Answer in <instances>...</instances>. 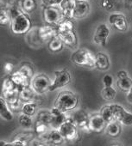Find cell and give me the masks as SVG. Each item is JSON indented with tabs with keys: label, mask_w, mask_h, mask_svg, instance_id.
<instances>
[{
	"label": "cell",
	"mask_w": 132,
	"mask_h": 146,
	"mask_svg": "<svg viewBox=\"0 0 132 146\" xmlns=\"http://www.w3.org/2000/svg\"><path fill=\"white\" fill-rule=\"evenodd\" d=\"M79 104V98L71 90L60 91L55 100L54 106L59 108L61 111L67 113L74 110Z\"/></svg>",
	"instance_id": "1"
},
{
	"label": "cell",
	"mask_w": 132,
	"mask_h": 146,
	"mask_svg": "<svg viewBox=\"0 0 132 146\" xmlns=\"http://www.w3.org/2000/svg\"><path fill=\"white\" fill-rule=\"evenodd\" d=\"M31 19L27 13L22 11L11 18V29L16 35H25L31 29Z\"/></svg>",
	"instance_id": "2"
},
{
	"label": "cell",
	"mask_w": 132,
	"mask_h": 146,
	"mask_svg": "<svg viewBox=\"0 0 132 146\" xmlns=\"http://www.w3.org/2000/svg\"><path fill=\"white\" fill-rule=\"evenodd\" d=\"M71 60L74 64L79 66H84L88 68L95 67V55L86 48L76 50L71 56Z\"/></svg>",
	"instance_id": "3"
},
{
	"label": "cell",
	"mask_w": 132,
	"mask_h": 146,
	"mask_svg": "<svg viewBox=\"0 0 132 146\" xmlns=\"http://www.w3.org/2000/svg\"><path fill=\"white\" fill-rule=\"evenodd\" d=\"M71 82V74L68 69H62L60 70L54 71V79L51 82L49 87V92L54 91L58 89H61L68 85Z\"/></svg>",
	"instance_id": "4"
},
{
	"label": "cell",
	"mask_w": 132,
	"mask_h": 146,
	"mask_svg": "<svg viewBox=\"0 0 132 146\" xmlns=\"http://www.w3.org/2000/svg\"><path fill=\"white\" fill-rule=\"evenodd\" d=\"M42 17L45 23L53 25H57L64 18L60 8L57 6H44Z\"/></svg>",
	"instance_id": "5"
},
{
	"label": "cell",
	"mask_w": 132,
	"mask_h": 146,
	"mask_svg": "<svg viewBox=\"0 0 132 146\" xmlns=\"http://www.w3.org/2000/svg\"><path fill=\"white\" fill-rule=\"evenodd\" d=\"M59 131L67 141H77L80 139L78 126L70 119L65 121L59 128Z\"/></svg>",
	"instance_id": "6"
},
{
	"label": "cell",
	"mask_w": 132,
	"mask_h": 146,
	"mask_svg": "<svg viewBox=\"0 0 132 146\" xmlns=\"http://www.w3.org/2000/svg\"><path fill=\"white\" fill-rule=\"evenodd\" d=\"M51 80L48 76L45 74H39L34 77L30 83V87L37 95H43L49 92Z\"/></svg>",
	"instance_id": "7"
},
{
	"label": "cell",
	"mask_w": 132,
	"mask_h": 146,
	"mask_svg": "<svg viewBox=\"0 0 132 146\" xmlns=\"http://www.w3.org/2000/svg\"><path fill=\"white\" fill-rule=\"evenodd\" d=\"M68 119L72 120L80 130L91 132L89 126H88L89 116L85 111L77 110V111L72 113L71 114L68 115Z\"/></svg>",
	"instance_id": "8"
},
{
	"label": "cell",
	"mask_w": 132,
	"mask_h": 146,
	"mask_svg": "<svg viewBox=\"0 0 132 146\" xmlns=\"http://www.w3.org/2000/svg\"><path fill=\"white\" fill-rule=\"evenodd\" d=\"M110 28L106 23L99 24L93 35V41L99 46H105L108 42V39L110 36Z\"/></svg>",
	"instance_id": "9"
},
{
	"label": "cell",
	"mask_w": 132,
	"mask_h": 146,
	"mask_svg": "<svg viewBox=\"0 0 132 146\" xmlns=\"http://www.w3.org/2000/svg\"><path fill=\"white\" fill-rule=\"evenodd\" d=\"M108 23L119 32H125L129 28L126 17L123 13L116 12L111 14L108 18Z\"/></svg>",
	"instance_id": "10"
},
{
	"label": "cell",
	"mask_w": 132,
	"mask_h": 146,
	"mask_svg": "<svg viewBox=\"0 0 132 146\" xmlns=\"http://www.w3.org/2000/svg\"><path fill=\"white\" fill-rule=\"evenodd\" d=\"M115 120H117L123 125H132V113L126 110L123 106L114 103Z\"/></svg>",
	"instance_id": "11"
},
{
	"label": "cell",
	"mask_w": 132,
	"mask_h": 146,
	"mask_svg": "<svg viewBox=\"0 0 132 146\" xmlns=\"http://www.w3.org/2000/svg\"><path fill=\"white\" fill-rule=\"evenodd\" d=\"M106 125H107V122L103 119V117L99 113L92 114L89 117L88 126L91 132L101 133L105 130Z\"/></svg>",
	"instance_id": "12"
},
{
	"label": "cell",
	"mask_w": 132,
	"mask_h": 146,
	"mask_svg": "<svg viewBox=\"0 0 132 146\" xmlns=\"http://www.w3.org/2000/svg\"><path fill=\"white\" fill-rule=\"evenodd\" d=\"M37 35L39 40H41L43 42L50 40L54 36L58 35L57 25L45 23V25L41 26L37 29Z\"/></svg>",
	"instance_id": "13"
},
{
	"label": "cell",
	"mask_w": 132,
	"mask_h": 146,
	"mask_svg": "<svg viewBox=\"0 0 132 146\" xmlns=\"http://www.w3.org/2000/svg\"><path fill=\"white\" fill-rule=\"evenodd\" d=\"M91 5L87 0H76L75 6L74 9L73 18L84 19L90 14Z\"/></svg>",
	"instance_id": "14"
},
{
	"label": "cell",
	"mask_w": 132,
	"mask_h": 146,
	"mask_svg": "<svg viewBox=\"0 0 132 146\" xmlns=\"http://www.w3.org/2000/svg\"><path fill=\"white\" fill-rule=\"evenodd\" d=\"M39 137L42 139V141L46 140L47 142H48L49 143L54 144V145L62 144L64 140H65L63 136L59 131V130L58 129H54V128H53V130L48 131L44 135H42V136H39Z\"/></svg>",
	"instance_id": "15"
},
{
	"label": "cell",
	"mask_w": 132,
	"mask_h": 146,
	"mask_svg": "<svg viewBox=\"0 0 132 146\" xmlns=\"http://www.w3.org/2000/svg\"><path fill=\"white\" fill-rule=\"evenodd\" d=\"M75 3L76 0H62V2L60 5V8L62 11L64 18L67 19L73 18Z\"/></svg>",
	"instance_id": "16"
},
{
	"label": "cell",
	"mask_w": 132,
	"mask_h": 146,
	"mask_svg": "<svg viewBox=\"0 0 132 146\" xmlns=\"http://www.w3.org/2000/svg\"><path fill=\"white\" fill-rule=\"evenodd\" d=\"M111 62L109 57L104 52H98L95 55V67L99 70H106L110 68Z\"/></svg>",
	"instance_id": "17"
},
{
	"label": "cell",
	"mask_w": 132,
	"mask_h": 146,
	"mask_svg": "<svg viewBox=\"0 0 132 146\" xmlns=\"http://www.w3.org/2000/svg\"><path fill=\"white\" fill-rule=\"evenodd\" d=\"M36 93L33 90V89L30 86H24L19 88V96L20 100L28 102H35V99L36 97Z\"/></svg>",
	"instance_id": "18"
},
{
	"label": "cell",
	"mask_w": 132,
	"mask_h": 146,
	"mask_svg": "<svg viewBox=\"0 0 132 146\" xmlns=\"http://www.w3.org/2000/svg\"><path fill=\"white\" fill-rule=\"evenodd\" d=\"M11 80L20 88V87H24V86H30L31 80L29 79L24 74L18 70L15 72H13L11 76L10 77Z\"/></svg>",
	"instance_id": "19"
},
{
	"label": "cell",
	"mask_w": 132,
	"mask_h": 146,
	"mask_svg": "<svg viewBox=\"0 0 132 146\" xmlns=\"http://www.w3.org/2000/svg\"><path fill=\"white\" fill-rule=\"evenodd\" d=\"M0 117L5 121H11L14 118L6 100L0 96Z\"/></svg>",
	"instance_id": "20"
},
{
	"label": "cell",
	"mask_w": 132,
	"mask_h": 146,
	"mask_svg": "<svg viewBox=\"0 0 132 146\" xmlns=\"http://www.w3.org/2000/svg\"><path fill=\"white\" fill-rule=\"evenodd\" d=\"M58 36L61 39L64 45H67L70 48H75L78 44V38L76 35V33L74 31L67 33V34H62L58 35Z\"/></svg>",
	"instance_id": "21"
},
{
	"label": "cell",
	"mask_w": 132,
	"mask_h": 146,
	"mask_svg": "<svg viewBox=\"0 0 132 146\" xmlns=\"http://www.w3.org/2000/svg\"><path fill=\"white\" fill-rule=\"evenodd\" d=\"M17 90H19V87L11 80V78H7L6 79H5L2 86V94L4 98L15 93Z\"/></svg>",
	"instance_id": "22"
},
{
	"label": "cell",
	"mask_w": 132,
	"mask_h": 146,
	"mask_svg": "<svg viewBox=\"0 0 132 146\" xmlns=\"http://www.w3.org/2000/svg\"><path fill=\"white\" fill-rule=\"evenodd\" d=\"M72 31H74V23L71 21V19L65 18L64 20H61L57 24L58 35L67 34Z\"/></svg>",
	"instance_id": "23"
},
{
	"label": "cell",
	"mask_w": 132,
	"mask_h": 146,
	"mask_svg": "<svg viewBox=\"0 0 132 146\" xmlns=\"http://www.w3.org/2000/svg\"><path fill=\"white\" fill-rule=\"evenodd\" d=\"M99 113L103 117V119L108 123L115 120V112H114V103L113 104H108L104 106Z\"/></svg>",
	"instance_id": "24"
},
{
	"label": "cell",
	"mask_w": 132,
	"mask_h": 146,
	"mask_svg": "<svg viewBox=\"0 0 132 146\" xmlns=\"http://www.w3.org/2000/svg\"><path fill=\"white\" fill-rule=\"evenodd\" d=\"M121 125L122 124L120 122H118L117 120H113V121L108 123L106 125V128H105L106 133L111 137H118L122 131Z\"/></svg>",
	"instance_id": "25"
},
{
	"label": "cell",
	"mask_w": 132,
	"mask_h": 146,
	"mask_svg": "<svg viewBox=\"0 0 132 146\" xmlns=\"http://www.w3.org/2000/svg\"><path fill=\"white\" fill-rule=\"evenodd\" d=\"M11 21L9 9L2 3H0V25L5 26Z\"/></svg>",
	"instance_id": "26"
},
{
	"label": "cell",
	"mask_w": 132,
	"mask_h": 146,
	"mask_svg": "<svg viewBox=\"0 0 132 146\" xmlns=\"http://www.w3.org/2000/svg\"><path fill=\"white\" fill-rule=\"evenodd\" d=\"M63 46H64V43L58 35L54 36L48 42V49L54 52H60L63 49Z\"/></svg>",
	"instance_id": "27"
},
{
	"label": "cell",
	"mask_w": 132,
	"mask_h": 146,
	"mask_svg": "<svg viewBox=\"0 0 132 146\" xmlns=\"http://www.w3.org/2000/svg\"><path fill=\"white\" fill-rule=\"evenodd\" d=\"M37 110V103L36 102H24L22 107V113L29 116H34Z\"/></svg>",
	"instance_id": "28"
},
{
	"label": "cell",
	"mask_w": 132,
	"mask_h": 146,
	"mask_svg": "<svg viewBox=\"0 0 132 146\" xmlns=\"http://www.w3.org/2000/svg\"><path fill=\"white\" fill-rule=\"evenodd\" d=\"M117 85L120 89V90L123 92H128L132 87V79L129 76L123 78H118L117 81Z\"/></svg>",
	"instance_id": "29"
},
{
	"label": "cell",
	"mask_w": 132,
	"mask_h": 146,
	"mask_svg": "<svg viewBox=\"0 0 132 146\" xmlns=\"http://www.w3.org/2000/svg\"><path fill=\"white\" fill-rule=\"evenodd\" d=\"M21 5L23 11L27 14L34 12L37 8V3L36 0H22Z\"/></svg>",
	"instance_id": "30"
},
{
	"label": "cell",
	"mask_w": 132,
	"mask_h": 146,
	"mask_svg": "<svg viewBox=\"0 0 132 146\" xmlns=\"http://www.w3.org/2000/svg\"><path fill=\"white\" fill-rule=\"evenodd\" d=\"M68 119V115L67 113H62L58 116H53L50 126H52L54 129H58L65 121H67Z\"/></svg>",
	"instance_id": "31"
},
{
	"label": "cell",
	"mask_w": 132,
	"mask_h": 146,
	"mask_svg": "<svg viewBox=\"0 0 132 146\" xmlns=\"http://www.w3.org/2000/svg\"><path fill=\"white\" fill-rule=\"evenodd\" d=\"M19 70L23 73V74H24L29 79L32 80L33 75H34V69L30 63H29V62L22 63L21 66L19 68Z\"/></svg>",
	"instance_id": "32"
},
{
	"label": "cell",
	"mask_w": 132,
	"mask_h": 146,
	"mask_svg": "<svg viewBox=\"0 0 132 146\" xmlns=\"http://www.w3.org/2000/svg\"><path fill=\"white\" fill-rule=\"evenodd\" d=\"M52 119H53V115H52L51 112L50 111H48V110L40 111L37 113V115H36V120L41 121V122H43V123L48 124L49 125L51 124Z\"/></svg>",
	"instance_id": "33"
},
{
	"label": "cell",
	"mask_w": 132,
	"mask_h": 146,
	"mask_svg": "<svg viewBox=\"0 0 132 146\" xmlns=\"http://www.w3.org/2000/svg\"><path fill=\"white\" fill-rule=\"evenodd\" d=\"M117 91L112 86H108V87H104L103 90H101V96L102 97L106 100V101H111L116 97Z\"/></svg>",
	"instance_id": "34"
},
{
	"label": "cell",
	"mask_w": 132,
	"mask_h": 146,
	"mask_svg": "<svg viewBox=\"0 0 132 146\" xmlns=\"http://www.w3.org/2000/svg\"><path fill=\"white\" fill-rule=\"evenodd\" d=\"M18 122H19L20 125H21L22 127L25 128V129L31 128L32 125H33V121H32L31 116L27 115V114L23 113L19 115Z\"/></svg>",
	"instance_id": "35"
},
{
	"label": "cell",
	"mask_w": 132,
	"mask_h": 146,
	"mask_svg": "<svg viewBox=\"0 0 132 146\" xmlns=\"http://www.w3.org/2000/svg\"><path fill=\"white\" fill-rule=\"evenodd\" d=\"M50 125H48V124H45L43 122H41V121H38L36 120V125H35V132L36 134H38L39 136H42V135H44L45 133H47L49 130H48V127Z\"/></svg>",
	"instance_id": "36"
},
{
	"label": "cell",
	"mask_w": 132,
	"mask_h": 146,
	"mask_svg": "<svg viewBox=\"0 0 132 146\" xmlns=\"http://www.w3.org/2000/svg\"><path fill=\"white\" fill-rule=\"evenodd\" d=\"M118 0H102L100 2V5L103 9L111 11L112 10H114V8L116 7V5L117 4Z\"/></svg>",
	"instance_id": "37"
},
{
	"label": "cell",
	"mask_w": 132,
	"mask_h": 146,
	"mask_svg": "<svg viewBox=\"0 0 132 146\" xmlns=\"http://www.w3.org/2000/svg\"><path fill=\"white\" fill-rule=\"evenodd\" d=\"M62 0H42V3L44 6H57L60 5Z\"/></svg>",
	"instance_id": "38"
},
{
	"label": "cell",
	"mask_w": 132,
	"mask_h": 146,
	"mask_svg": "<svg viewBox=\"0 0 132 146\" xmlns=\"http://www.w3.org/2000/svg\"><path fill=\"white\" fill-rule=\"evenodd\" d=\"M103 84L105 87L112 86L113 84V77L110 74H106L103 78Z\"/></svg>",
	"instance_id": "39"
},
{
	"label": "cell",
	"mask_w": 132,
	"mask_h": 146,
	"mask_svg": "<svg viewBox=\"0 0 132 146\" xmlns=\"http://www.w3.org/2000/svg\"><path fill=\"white\" fill-rule=\"evenodd\" d=\"M13 68H14L13 64H12L11 63H10V62L5 63V65H4V70H5V72H7V73H11L12 70H13Z\"/></svg>",
	"instance_id": "40"
},
{
	"label": "cell",
	"mask_w": 132,
	"mask_h": 146,
	"mask_svg": "<svg viewBox=\"0 0 132 146\" xmlns=\"http://www.w3.org/2000/svg\"><path fill=\"white\" fill-rule=\"evenodd\" d=\"M50 112H51V113H52L53 116H58V115H60V113H64L63 111H61L59 108H57V107H55V106L50 110Z\"/></svg>",
	"instance_id": "41"
},
{
	"label": "cell",
	"mask_w": 132,
	"mask_h": 146,
	"mask_svg": "<svg viewBox=\"0 0 132 146\" xmlns=\"http://www.w3.org/2000/svg\"><path fill=\"white\" fill-rule=\"evenodd\" d=\"M127 76H128V74H127V72H126L124 70H119V71L117 72V78H125V77H127Z\"/></svg>",
	"instance_id": "42"
},
{
	"label": "cell",
	"mask_w": 132,
	"mask_h": 146,
	"mask_svg": "<svg viewBox=\"0 0 132 146\" xmlns=\"http://www.w3.org/2000/svg\"><path fill=\"white\" fill-rule=\"evenodd\" d=\"M127 101L129 103H132V87L130 88V90L127 92V96H126Z\"/></svg>",
	"instance_id": "43"
},
{
	"label": "cell",
	"mask_w": 132,
	"mask_h": 146,
	"mask_svg": "<svg viewBox=\"0 0 132 146\" xmlns=\"http://www.w3.org/2000/svg\"><path fill=\"white\" fill-rule=\"evenodd\" d=\"M124 2H125L126 7L132 10V0H124Z\"/></svg>",
	"instance_id": "44"
},
{
	"label": "cell",
	"mask_w": 132,
	"mask_h": 146,
	"mask_svg": "<svg viewBox=\"0 0 132 146\" xmlns=\"http://www.w3.org/2000/svg\"><path fill=\"white\" fill-rule=\"evenodd\" d=\"M7 143L4 140H0V146H6Z\"/></svg>",
	"instance_id": "45"
}]
</instances>
